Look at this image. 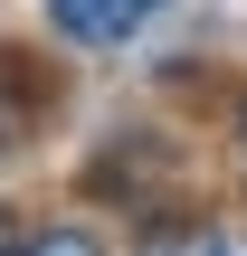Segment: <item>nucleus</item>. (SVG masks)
Listing matches in <instances>:
<instances>
[{
  "label": "nucleus",
  "mask_w": 247,
  "mask_h": 256,
  "mask_svg": "<svg viewBox=\"0 0 247 256\" xmlns=\"http://www.w3.org/2000/svg\"><path fill=\"white\" fill-rule=\"evenodd\" d=\"M152 10H171V0H48V28L76 48H124Z\"/></svg>",
  "instance_id": "nucleus-1"
},
{
  "label": "nucleus",
  "mask_w": 247,
  "mask_h": 256,
  "mask_svg": "<svg viewBox=\"0 0 247 256\" xmlns=\"http://www.w3.org/2000/svg\"><path fill=\"white\" fill-rule=\"evenodd\" d=\"M133 256H247L228 228H209V218H171V228H152Z\"/></svg>",
  "instance_id": "nucleus-2"
},
{
  "label": "nucleus",
  "mask_w": 247,
  "mask_h": 256,
  "mask_svg": "<svg viewBox=\"0 0 247 256\" xmlns=\"http://www.w3.org/2000/svg\"><path fill=\"white\" fill-rule=\"evenodd\" d=\"M19 256H105V238L57 218V228H29V238H19Z\"/></svg>",
  "instance_id": "nucleus-3"
},
{
  "label": "nucleus",
  "mask_w": 247,
  "mask_h": 256,
  "mask_svg": "<svg viewBox=\"0 0 247 256\" xmlns=\"http://www.w3.org/2000/svg\"><path fill=\"white\" fill-rule=\"evenodd\" d=\"M10 142H19V95L0 86V152H10Z\"/></svg>",
  "instance_id": "nucleus-4"
},
{
  "label": "nucleus",
  "mask_w": 247,
  "mask_h": 256,
  "mask_svg": "<svg viewBox=\"0 0 247 256\" xmlns=\"http://www.w3.org/2000/svg\"><path fill=\"white\" fill-rule=\"evenodd\" d=\"M0 256H19V228H10V209H0Z\"/></svg>",
  "instance_id": "nucleus-5"
},
{
  "label": "nucleus",
  "mask_w": 247,
  "mask_h": 256,
  "mask_svg": "<svg viewBox=\"0 0 247 256\" xmlns=\"http://www.w3.org/2000/svg\"><path fill=\"white\" fill-rule=\"evenodd\" d=\"M238 171H247V95H238Z\"/></svg>",
  "instance_id": "nucleus-6"
}]
</instances>
